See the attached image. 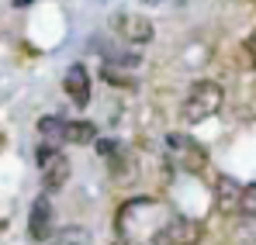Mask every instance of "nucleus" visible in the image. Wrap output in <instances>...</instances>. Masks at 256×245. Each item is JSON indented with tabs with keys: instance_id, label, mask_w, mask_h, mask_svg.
<instances>
[{
	"instance_id": "f257e3e1",
	"label": "nucleus",
	"mask_w": 256,
	"mask_h": 245,
	"mask_svg": "<svg viewBox=\"0 0 256 245\" xmlns=\"http://www.w3.org/2000/svg\"><path fill=\"white\" fill-rule=\"evenodd\" d=\"M222 100H225V93H222V86L214 80H198L187 90L184 104H180V118L187 124H201V121H208L212 114H218Z\"/></svg>"
},
{
	"instance_id": "f03ea898",
	"label": "nucleus",
	"mask_w": 256,
	"mask_h": 245,
	"mask_svg": "<svg viewBox=\"0 0 256 245\" xmlns=\"http://www.w3.org/2000/svg\"><path fill=\"white\" fill-rule=\"evenodd\" d=\"M204 235V225L194 221V218H184V214H166L156 232L149 235V245H198Z\"/></svg>"
},
{
	"instance_id": "7ed1b4c3",
	"label": "nucleus",
	"mask_w": 256,
	"mask_h": 245,
	"mask_svg": "<svg viewBox=\"0 0 256 245\" xmlns=\"http://www.w3.org/2000/svg\"><path fill=\"white\" fill-rule=\"evenodd\" d=\"M166 159L173 169H184V173H201L208 166V149L190 138V135H166Z\"/></svg>"
},
{
	"instance_id": "20e7f679",
	"label": "nucleus",
	"mask_w": 256,
	"mask_h": 245,
	"mask_svg": "<svg viewBox=\"0 0 256 245\" xmlns=\"http://www.w3.org/2000/svg\"><path fill=\"white\" fill-rule=\"evenodd\" d=\"M35 163H38V173H42L45 190H59V187L70 180V159L62 156V149H59V145L42 142V145H38V152H35Z\"/></svg>"
},
{
	"instance_id": "39448f33",
	"label": "nucleus",
	"mask_w": 256,
	"mask_h": 245,
	"mask_svg": "<svg viewBox=\"0 0 256 245\" xmlns=\"http://www.w3.org/2000/svg\"><path fill=\"white\" fill-rule=\"evenodd\" d=\"M28 239H32V242H48V239H52V201H48V194H42V197L32 201Z\"/></svg>"
},
{
	"instance_id": "423d86ee",
	"label": "nucleus",
	"mask_w": 256,
	"mask_h": 245,
	"mask_svg": "<svg viewBox=\"0 0 256 245\" xmlns=\"http://www.w3.org/2000/svg\"><path fill=\"white\" fill-rule=\"evenodd\" d=\"M62 90L70 93V100L73 104H80L84 107L86 100H90V73H86V66H70L66 69V76H62Z\"/></svg>"
},
{
	"instance_id": "0eeeda50",
	"label": "nucleus",
	"mask_w": 256,
	"mask_h": 245,
	"mask_svg": "<svg viewBox=\"0 0 256 245\" xmlns=\"http://www.w3.org/2000/svg\"><path fill=\"white\" fill-rule=\"evenodd\" d=\"M118 31H122V38L128 45H146V41L152 38V24L146 21V17H135V14H118Z\"/></svg>"
},
{
	"instance_id": "6e6552de",
	"label": "nucleus",
	"mask_w": 256,
	"mask_h": 245,
	"mask_svg": "<svg viewBox=\"0 0 256 245\" xmlns=\"http://www.w3.org/2000/svg\"><path fill=\"white\" fill-rule=\"evenodd\" d=\"M239 197H242V187L232 176H218V183H214V201H218V207L228 211V214H239Z\"/></svg>"
},
{
	"instance_id": "1a4fd4ad",
	"label": "nucleus",
	"mask_w": 256,
	"mask_h": 245,
	"mask_svg": "<svg viewBox=\"0 0 256 245\" xmlns=\"http://www.w3.org/2000/svg\"><path fill=\"white\" fill-rule=\"evenodd\" d=\"M94 145H97V156L111 166V169H122V166H125V145H122V142H114V138H97Z\"/></svg>"
},
{
	"instance_id": "9d476101",
	"label": "nucleus",
	"mask_w": 256,
	"mask_h": 245,
	"mask_svg": "<svg viewBox=\"0 0 256 245\" xmlns=\"http://www.w3.org/2000/svg\"><path fill=\"white\" fill-rule=\"evenodd\" d=\"M62 142H73V145L97 142V124H90V121H66V135H62Z\"/></svg>"
},
{
	"instance_id": "9b49d317",
	"label": "nucleus",
	"mask_w": 256,
	"mask_h": 245,
	"mask_svg": "<svg viewBox=\"0 0 256 245\" xmlns=\"http://www.w3.org/2000/svg\"><path fill=\"white\" fill-rule=\"evenodd\" d=\"M232 239H236V245H256V218L236 214V221H232Z\"/></svg>"
},
{
	"instance_id": "f8f14e48",
	"label": "nucleus",
	"mask_w": 256,
	"mask_h": 245,
	"mask_svg": "<svg viewBox=\"0 0 256 245\" xmlns=\"http://www.w3.org/2000/svg\"><path fill=\"white\" fill-rule=\"evenodd\" d=\"M38 135H42L48 145H59L62 135H66V118H56V114H45L38 121Z\"/></svg>"
},
{
	"instance_id": "ddd939ff",
	"label": "nucleus",
	"mask_w": 256,
	"mask_h": 245,
	"mask_svg": "<svg viewBox=\"0 0 256 245\" xmlns=\"http://www.w3.org/2000/svg\"><path fill=\"white\" fill-rule=\"evenodd\" d=\"M52 239H56V245H90L94 235H90L86 228H80V225H66V228H59Z\"/></svg>"
},
{
	"instance_id": "4468645a",
	"label": "nucleus",
	"mask_w": 256,
	"mask_h": 245,
	"mask_svg": "<svg viewBox=\"0 0 256 245\" xmlns=\"http://www.w3.org/2000/svg\"><path fill=\"white\" fill-rule=\"evenodd\" d=\"M239 214L256 218V183H246V187H242V197H239Z\"/></svg>"
},
{
	"instance_id": "2eb2a0df",
	"label": "nucleus",
	"mask_w": 256,
	"mask_h": 245,
	"mask_svg": "<svg viewBox=\"0 0 256 245\" xmlns=\"http://www.w3.org/2000/svg\"><path fill=\"white\" fill-rule=\"evenodd\" d=\"M246 48H250V55H253V62H256V31L250 35V41H246Z\"/></svg>"
},
{
	"instance_id": "dca6fc26",
	"label": "nucleus",
	"mask_w": 256,
	"mask_h": 245,
	"mask_svg": "<svg viewBox=\"0 0 256 245\" xmlns=\"http://www.w3.org/2000/svg\"><path fill=\"white\" fill-rule=\"evenodd\" d=\"M28 3H35V0H14V7H28Z\"/></svg>"
},
{
	"instance_id": "f3484780",
	"label": "nucleus",
	"mask_w": 256,
	"mask_h": 245,
	"mask_svg": "<svg viewBox=\"0 0 256 245\" xmlns=\"http://www.w3.org/2000/svg\"><path fill=\"white\" fill-rule=\"evenodd\" d=\"M142 3H152V7H156V3H166V0H142Z\"/></svg>"
},
{
	"instance_id": "a211bd4d",
	"label": "nucleus",
	"mask_w": 256,
	"mask_h": 245,
	"mask_svg": "<svg viewBox=\"0 0 256 245\" xmlns=\"http://www.w3.org/2000/svg\"><path fill=\"white\" fill-rule=\"evenodd\" d=\"M114 245H135V242H125V239H122V242H114Z\"/></svg>"
},
{
	"instance_id": "6ab92c4d",
	"label": "nucleus",
	"mask_w": 256,
	"mask_h": 245,
	"mask_svg": "<svg viewBox=\"0 0 256 245\" xmlns=\"http://www.w3.org/2000/svg\"><path fill=\"white\" fill-rule=\"evenodd\" d=\"M253 3H256V0H253Z\"/></svg>"
}]
</instances>
